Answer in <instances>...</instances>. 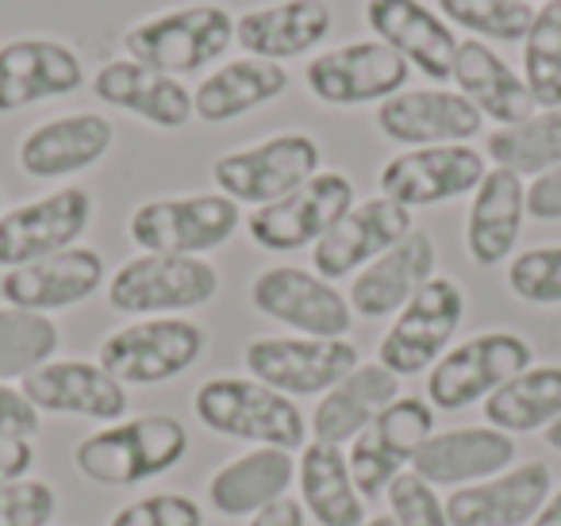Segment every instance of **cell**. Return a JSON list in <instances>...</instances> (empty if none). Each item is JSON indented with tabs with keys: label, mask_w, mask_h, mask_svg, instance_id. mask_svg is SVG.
<instances>
[{
	"label": "cell",
	"mask_w": 561,
	"mask_h": 526,
	"mask_svg": "<svg viewBox=\"0 0 561 526\" xmlns=\"http://www.w3.org/2000/svg\"><path fill=\"white\" fill-rule=\"evenodd\" d=\"M435 434V408L420 396H397L358 438L346 446V465L362 500L389 492L400 472L412 469L423 442Z\"/></svg>",
	"instance_id": "12"
},
{
	"label": "cell",
	"mask_w": 561,
	"mask_h": 526,
	"mask_svg": "<svg viewBox=\"0 0 561 526\" xmlns=\"http://www.w3.org/2000/svg\"><path fill=\"white\" fill-rule=\"evenodd\" d=\"M116 142V127L101 112H70L32 127L20 139L16 162L35 181H62L101 162Z\"/></svg>",
	"instance_id": "24"
},
{
	"label": "cell",
	"mask_w": 561,
	"mask_h": 526,
	"mask_svg": "<svg viewBox=\"0 0 561 526\" xmlns=\"http://www.w3.org/2000/svg\"><path fill=\"white\" fill-rule=\"evenodd\" d=\"M285 89H289L285 66L247 55L224 62L193 89V112L204 124H231V119H242L247 112L277 101Z\"/></svg>",
	"instance_id": "33"
},
{
	"label": "cell",
	"mask_w": 561,
	"mask_h": 526,
	"mask_svg": "<svg viewBox=\"0 0 561 526\" xmlns=\"http://www.w3.org/2000/svg\"><path fill=\"white\" fill-rule=\"evenodd\" d=\"M489 173V162L469 142H450V147H412L392 155L377 173L381 196L397 201L400 208H435V204L458 201L473 193Z\"/></svg>",
	"instance_id": "16"
},
{
	"label": "cell",
	"mask_w": 561,
	"mask_h": 526,
	"mask_svg": "<svg viewBox=\"0 0 561 526\" xmlns=\"http://www.w3.org/2000/svg\"><path fill=\"white\" fill-rule=\"evenodd\" d=\"M523 81L538 108H561V0H542L523 39Z\"/></svg>",
	"instance_id": "38"
},
{
	"label": "cell",
	"mask_w": 561,
	"mask_h": 526,
	"mask_svg": "<svg viewBox=\"0 0 561 526\" xmlns=\"http://www.w3.org/2000/svg\"><path fill=\"white\" fill-rule=\"evenodd\" d=\"M507 288L515 300L535 308H558L561 304V247L523 250L507 262Z\"/></svg>",
	"instance_id": "40"
},
{
	"label": "cell",
	"mask_w": 561,
	"mask_h": 526,
	"mask_svg": "<svg viewBox=\"0 0 561 526\" xmlns=\"http://www.w3.org/2000/svg\"><path fill=\"white\" fill-rule=\"evenodd\" d=\"M62 331L50 316L0 304V380H24L39 365L55 362Z\"/></svg>",
	"instance_id": "37"
},
{
	"label": "cell",
	"mask_w": 561,
	"mask_h": 526,
	"mask_svg": "<svg viewBox=\"0 0 561 526\" xmlns=\"http://www.w3.org/2000/svg\"><path fill=\"white\" fill-rule=\"evenodd\" d=\"M362 526H397V523H392L389 515H374V518H366Z\"/></svg>",
	"instance_id": "50"
},
{
	"label": "cell",
	"mask_w": 561,
	"mask_h": 526,
	"mask_svg": "<svg viewBox=\"0 0 561 526\" xmlns=\"http://www.w3.org/2000/svg\"><path fill=\"white\" fill-rule=\"evenodd\" d=\"M58 511V495L47 480L27 477L0 488V526H47Z\"/></svg>",
	"instance_id": "43"
},
{
	"label": "cell",
	"mask_w": 561,
	"mask_h": 526,
	"mask_svg": "<svg viewBox=\"0 0 561 526\" xmlns=\"http://www.w3.org/2000/svg\"><path fill=\"white\" fill-rule=\"evenodd\" d=\"M193 411L219 438L247 442V446L305 449L308 419L289 396L262 385L254 377H208L193 396Z\"/></svg>",
	"instance_id": "2"
},
{
	"label": "cell",
	"mask_w": 561,
	"mask_h": 526,
	"mask_svg": "<svg viewBox=\"0 0 561 526\" xmlns=\"http://www.w3.org/2000/svg\"><path fill=\"white\" fill-rule=\"evenodd\" d=\"M300 503L320 526H362L369 507L346 465V449L331 442H305L297 461Z\"/></svg>",
	"instance_id": "34"
},
{
	"label": "cell",
	"mask_w": 561,
	"mask_h": 526,
	"mask_svg": "<svg viewBox=\"0 0 561 526\" xmlns=\"http://www.w3.org/2000/svg\"><path fill=\"white\" fill-rule=\"evenodd\" d=\"M530 526H561V484L550 492V500L542 503V511L530 518Z\"/></svg>",
	"instance_id": "48"
},
{
	"label": "cell",
	"mask_w": 561,
	"mask_h": 526,
	"mask_svg": "<svg viewBox=\"0 0 561 526\" xmlns=\"http://www.w3.org/2000/svg\"><path fill=\"white\" fill-rule=\"evenodd\" d=\"M20 388L39 408V415H78L101 426L127 419L131 408L127 388L101 362H85V357H55L27 373Z\"/></svg>",
	"instance_id": "18"
},
{
	"label": "cell",
	"mask_w": 561,
	"mask_h": 526,
	"mask_svg": "<svg viewBox=\"0 0 561 526\" xmlns=\"http://www.w3.org/2000/svg\"><path fill=\"white\" fill-rule=\"evenodd\" d=\"M89 85H93L96 101H104L108 108L131 112L135 119L158 127V132H181L196 116L193 93L185 89V81L139 66L131 58L104 62Z\"/></svg>",
	"instance_id": "25"
},
{
	"label": "cell",
	"mask_w": 561,
	"mask_h": 526,
	"mask_svg": "<svg viewBox=\"0 0 561 526\" xmlns=\"http://www.w3.org/2000/svg\"><path fill=\"white\" fill-rule=\"evenodd\" d=\"M0 211H4V193H0Z\"/></svg>",
	"instance_id": "51"
},
{
	"label": "cell",
	"mask_w": 561,
	"mask_h": 526,
	"mask_svg": "<svg viewBox=\"0 0 561 526\" xmlns=\"http://www.w3.org/2000/svg\"><path fill=\"white\" fill-rule=\"evenodd\" d=\"M385 500H389V518L397 526H450V518H446V495H438V488L427 484L412 469L392 480Z\"/></svg>",
	"instance_id": "41"
},
{
	"label": "cell",
	"mask_w": 561,
	"mask_h": 526,
	"mask_svg": "<svg viewBox=\"0 0 561 526\" xmlns=\"http://www.w3.org/2000/svg\"><path fill=\"white\" fill-rule=\"evenodd\" d=\"M35 457L39 454L32 438H0V488L32 477Z\"/></svg>",
	"instance_id": "46"
},
{
	"label": "cell",
	"mask_w": 561,
	"mask_h": 526,
	"mask_svg": "<svg viewBox=\"0 0 561 526\" xmlns=\"http://www.w3.org/2000/svg\"><path fill=\"white\" fill-rule=\"evenodd\" d=\"M546 442H550V449H558V454H561V419L546 426Z\"/></svg>",
	"instance_id": "49"
},
{
	"label": "cell",
	"mask_w": 561,
	"mask_h": 526,
	"mask_svg": "<svg viewBox=\"0 0 561 526\" xmlns=\"http://www.w3.org/2000/svg\"><path fill=\"white\" fill-rule=\"evenodd\" d=\"M93 193L81 185H62L39 201L0 211V273L78 247L93 224Z\"/></svg>",
	"instance_id": "14"
},
{
	"label": "cell",
	"mask_w": 561,
	"mask_h": 526,
	"mask_svg": "<svg viewBox=\"0 0 561 526\" xmlns=\"http://www.w3.org/2000/svg\"><path fill=\"white\" fill-rule=\"evenodd\" d=\"M484 116L458 93V89L427 85V89H400L385 104H377V132L385 139L412 147H450V142L477 139Z\"/></svg>",
	"instance_id": "20"
},
{
	"label": "cell",
	"mask_w": 561,
	"mask_h": 526,
	"mask_svg": "<svg viewBox=\"0 0 561 526\" xmlns=\"http://www.w3.org/2000/svg\"><path fill=\"white\" fill-rule=\"evenodd\" d=\"M323 170V150L308 132H280L254 147L227 150L211 162L216 193L231 196L234 204H265L297 193L305 181H312Z\"/></svg>",
	"instance_id": "6"
},
{
	"label": "cell",
	"mask_w": 561,
	"mask_h": 526,
	"mask_svg": "<svg viewBox=\"0 0 561 526\" xmlns=\"http://www.w3.org/2000/svg\"><path fill=\"white\" fill-rule=\"evenodd\" d=\"M247 526H308V511L300 500L280 495V500H273L270 507H262L257 515H250Z\"/></svg>",
	"instance_id": "47"
},
{
	"label": "cell",
	"mask_w": 561,
	"mask_h": 526,
	"mask_svg": "<svg viewBox=\"0 0 561 526\" xmlns=\"http://www.w3.org/2000/svg\"><path fill=\"white\" fill-rule=\"evenodd\" d=\"M104 258L93 247H70L62 254L39 258L32 265L0 273V300L24 311H62L78 308L96 288H104Z\"/></svg>",
	"instance_id": "22"
},
{
	"label": "cell",
	"mask_w": 561,
	"mask_h": 526,
	"mask_svg": "<svg viewBox=\"0 0 561 526\" xmlns=\"http://www.w3.org/2000/svg\"><path fill=\"white\" fill-rule=\"evenodd\" d=\"M104 293L119 316H181L216 300L219 270L208 258L139 254L112 273Z\"/></svg>",
	"instance_id": "7"
},
{
	"label": "cell",
	"mask_w": 561,
	"mask_h": 526,
	"mask_svg": "<svg viewBox=\"0 0 561 526\" xmlns=\"http://www.w3.org/2000/svg\"><path fill=\"white\" fill-rule=\"evenodd\" d=\"M450 27H466L481 43H523L535 20L530 0H435Z\"/></svg>",
	"instance_id": "39"
},
{
	"label": "cell",
	"mask_w": 561,
	"mask_h": 526,
	"mask_svg": "<svg viewBox=\"0 0 561 526\" xmlns=\"http://www.w3.org/2000/svg\"><path fill=\"white\" fill-rule=\"evenodd\" d=\"M412 231V211L400 208L389 196L377 193L369 201H354V208L312 247V270L335 285V281L366 270L374 258H381L385 250H392Z\"/></svg>",
	"instance_id": "17"
},
{
	"label": "cell",
	"mask_w": 561,
	"mask_h": 526,
	"mask_svg": "<svg viewBox=\"0 0 561 526\" xmlns=\"http://www.w3.org/2000/svg\"><path fill=\"white\" fill-rule=\"evenodd\" d=\"M484 155L500 170H512L519 178H538L561 165V108H538L519 124L496 127L484 142Z\"/></svg>",
	"instance_id": "36"
},
{
	"label": "cell",
	"mask_w": 561,
	"mask_h": 526,
	"mask_svg": "<svg viewBox=\"0 0 561 526\" xmlns=\"http://www.w3.org/2000/svg\"><path fill=\"white\" fill-rule=\"evenodd\" d=\"M435 239L427 231L415 227L408 239H400L392 250H385L381 258L354 273L351 281V311L362 319H389L435 277Z\"/></svg>",
	"instance_id": "26"
},
{
	"label": "cell",
	"mask_w": 561,
	"mask_h": 526,
	"mask_svg": "<svg viewBox=\"0 0 561 526\" xmlns=\"http://www.w3.org/2000/svg\"><path fill=\"white\" fill-rule=\"evenodd\" d=\"M351 208L354 181L339 170H320L297 193L250 211L247 231L270 254H293V250L316 247Z\"/></svg>",
	"instance_id": "13"
},
{
	"label": "cell",
	"mask_w": 561,
	"mask_h": 526,
	"mask_svg": "<svg viewBox=\"0 0 561 526\" xmlns=\"http://www.w3.org/2000/svg\"><path fill=\"white\" fill-rule=\"evenodd\" d=\"M293 480H297V461L289 449L250 446L208 477V503L224 518H250L273 500L289 495Z\"/></svg>",
	"instance_id": "31"
},
{
	"label": "cell",
	"mask_w": 561,
	"mask_h": 526,
	"mask_svg": "<svg viewBox=\"0 0 561 526\" xmlns=\"http://www.w3.org/2000/svg\"><path fill=\"white\" fill-rule=\"evenodd\" d=\"M515 465V438L496 426H454L423 442L412 472L435 488H466L477 480L500 477Z\"/></svg>",
	"instance_id": "27"
},
{
	"label": "cell",
	"mask_w": 561,
	"mask_h": 526,
	"mask_svg": "<svg viewBox=\"0 0 561 526\" xmlns=\"http://www.w3.org/2000/svg\"><path fill=\"white\" fill-rule=\"evenodd\" d=\"M553 492V472L546 461H523L500 477L454 488L446 495L450 526H530Z\"/></svg>",
	"instance_id": "23"
},
{
	"label": "cell",
	"mask_w": 561,
	"mask_h": 526,
	"mask_svg": "<svg viewBox=\"0 0 561 526\" xmlns=\"http://www.w3.org/2000/svg\"><path fill=\"white\" fill-rule=\"evenodd\" d=\"M234 43V12L224 4H178L170 12L139 20L124 32V50L131 62L150 66L170 78L201 73L224 58V50Z\"/></svg>",
	"instance_id": "3"
},
{
	"label": "cell",
	"mask_w": 561,
	"mask_h": 526,
	"mask_svg": "<svg viewBox=\"0 0 561 526\" xmlns=\"http://www.w3.org/2000/svg\"><path fill=\"white\" fill-rule=\"evenodd\" d=\"M108 526H204V507L185 492H154L119 507Z\"/></svg>",
	"instance_id": "42"
},
{
	"label": "cell",
	"mask_w": 561,
	"mask_h": 526,
	"mask_svg": "<svg viewBox=\"0 0 561 526\" xmlns=\"http://www.w3.org/2000/svg\"><path fill=\"white\" fill-rule=\"evenodd\" d=\"M43 431V415L24 388H12L0 380V438H35Z\"/></svg>",
	"instance_id": "44"
},
{
	"label": "cell",
	"mask_w": 561,
	"mask_h": 526,
	"mask_svg": "<svg viewBox=\"0 0 561 526\" xmlns=\"http://www.w3.org/2000/svg\"><path fill=\"white\" fill-rule=\"evenodd\" d=\"M412 66L385 47L381 39H354L346 47L323 50L308 62V93L328 108H358V104H385L408 89Z\"/></svg>",
	"instance_id": "15"
},
{
	"label": "cell",
	"mask_w": 561,
	"mask_h": 526,
	"mask_svg": "<svg viewBox=\"0 0 561 526\" xmlns=\"http://www.w3.org/2000/svg\"><path fill=\"white\" fill-rule=\"evenodd\" d=\"M461 319H466V293L454 277L435 273L392 316L389 331L381 334V346H377V362L397 377H420L454 346Z\"/></svg>",
	"instance_id": "9"
},
{
	"label": "cell",
	"mask_w": 561,
	"mask_h": 526,
	"mask_svg": "<svg viewBox=\"0 0 561 526\" xmlns=\"http://www.w3.org/2000/svg\"><path fill=\"white\" fill-rule=\"evenodd\" d=\"M400 396V377L389 373L381 362H358V369L346 373L331 392L320 396L312 411L316 442L331 446H351L385 408Z\"/></svg>",
	"instance_id": "32"
},
{
	"label": "cell",
	"mask_w": 561,
	"mask_h": 526,
	"mask_svg": "<svg viewBox=\"0 0 561 526\" xmlns=\"http://www.w3.org/2000/svg\"><path fill=\"white\" fill-rule=\"evenodd\" d=\"M450 81L458 85V93L496 127H512L538 112L523 73H515L512 66L481 39H458Z\"/></svg>",
	"instance_id": "30"
},
{
	"label": "cell",
	"mask_w": 561,
	"mask_h": 526,
	"mask_svg": "<svg viewBox=\"0 0 561 526\" xmlns=\"http://www.w3.org/2000/svg\"><path fill=\"white\" fill-rule=\"evenodd\" d=\"M247 373L280 396H323L358 369V346L351 339H305V334H270L242 350Z\"/></svg>",
	"instance_id": "11"
},
{
	"label": "cell",
	"mask_w": 561,
	"mask_h": 526,
	"mask_svg": "<svg viewBox=\"0 0 561 526\" xmlns=\"http://www.w3.org/2000/svg\"><path fill=\"white\" fill-rule=\"evenodd\" d=\"M374 39L392 47L412 70L427 81H450L454 55H458V35L423 0H366L362 4Z\"/></svg>",
	"instance_id": "21"
},
{
	"label": "cell",
	"mask_w": 561,
	"mask_h": 526,
	"mask_svg": "<svg viewBox=\"0 0 561 526\" xmlns=\"http://www.w3.org/2000/svg\"><path fill=\"white\" fill-rule=\"evenodd\" d=\"M527 216L538 224H558L561 219V165L530 178L527 185Z\"/></svg>",
	"instance_id": "45"
},
{
	"label": "cell",
	"mask_w": 561,
	"mask_h": 526,
	"mask_svg": "<svg viewBox=\"0 0 561 526\" xmlns=\"http://www.w3.org/2000/svg\"><path fill=\"white\" fill-rule=\"evenodd\" d=\"M242 227V208L224 193H188L142 201L127 219V239L142 254L204 258L227 247Z\"/></svg>",
	"instance_id": "4"
},
{
	"label": "cell",
	"mask_w": 561,
	"mask_h": 526,
	"mask_svg": "<svg viewBox=\"0 0 561 526\" xmlns=\"http://www.w3.org/2000/svg\"><path fill=\"white\" fill-rule=\"evenodd\" d=\"M208 334L196 319L150 316L116 327L96 350V362L124 388H150L178 380L204 357Z\"/></svg>",
	"instance_id": "5"
},
{
	"label": "cell",
	"mask_w": 561,
	"mask_h": 526,
	"mask_svg": "<svg viewBox=\"0 0 561 526\" xmlns=\"http://www.w3.org/2000/svg\"><path fill=\"white\" fill-rule=\"evenodd\" d=\"M523 219H527V181L492 165L473 188V204L466 211V254L473 258V265L492 270L500 262H512Z\"/></svg>",
	"instance_id": "29"
},
{
	"label": "cell",
	"mask_w": 561,
	"mask_h": 526,
	"mask_svg": "<svg viewBox=\"0 0 561 526\" xmlns=\"http://www.w3.org/2000/svg\"><path fill=\"white\" fill-rule=\"evenodd\" d=\"M561 419V365H530L484 400V423L504 434L546 431Z\"/></svg>",
	"instance_id": "35"
},
{
	"label": "cell",
	"mask_w": 561,
	"mask_h": 526,
	"mask_svg": "<svg viewBox=\"0 0 561 526\" xmlns=\"http://www.w3.org/2000/svg\"><path fill=\"white\" fill-rule=\"evenodd\" d=\"M530 365H535V346L523 334L481 331L450 346L427 369V403L435 411L473 408Z\"/></svg>",
	"instance_id": "8"
},
{
	"label": "cell",
	"mask_w": 561,
	"mask_h": 526,
	"mask_svg": "<svg viewBox=\"0 0 561 526\" xmlns=\"http://www.w3.org/2000/svg\"><path fill=\"white\" fill-rule=\"evenodd\" d=\"M331 24L335 16L328 0H273V4L234 16V43L250 58L280 66L320 47L331 35Z\"/></svg>",
	"instance_id": "28"
},
{
	"label": "cell",
	"mask_w": 561,
	"mask_h": 526,
	"mask_svg": "<svg viewBox=\"0 0 561 526\" xmlns=\"http://www.w3.org/2000/svg\"><path fill=\"white\" fill-rule=\"evenodd\" d=\"M257 316L289 327L305 339H346L354 327L351 300L331 281L305 265H270L250 281Z\"/></svg>",
	"instance_id": "10"
},
{
	"label": "cell",
	"mask_w": 561,
	"mask_h": 526,
	"mask_svg": "<svg viewBox=\"0 0 561 526\" xmlns=\"http://www.w3.org/2000/svg\"><path fill=\"white\" fill-rule=\"evenodd\" d=\"M188 454V431L173 415H135L85 434L73 446V469L101 488H131L165 477Z\"/></svg>",
	"instance_id": "1"
},
{
	"label": "cell",
	"mask_w": 561,
	"mask_h": 526,
	"mask_svg": "<svg viewBox=\"0 0 561 526\" xmlns=\"http://www.w3.org/2000/svg\"><path fill=\"white\" fill-rule=\"evenodd\" d=\"M85 85V62L62 39L24 35L0 47V116L58 101Z\"/></svg>",
	"instance_id": "19"
}]
</instances>
